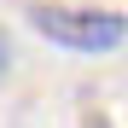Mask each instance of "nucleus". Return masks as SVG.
<instances>
[{"mask_svg":"<svg viewBox=\"0 0 128 128\" xmlns=\"http://www.w3.org/2000/svg\"><path fill=\"white\" fill-rule=\"evenodd\" d=\"M29 24L64 52H116L128 41V18L93 12V6H35Z\"/></svg>","mask_w":128,"mask_h":128,"instance_id":"f257e3e1","label":"nucleus"},{"mask_svg":"<svg viewBox=\"0 0 128 128\" xmlns=\"http://www.w3.org/2000/svg\"><path fill=\"white\" fill-rule=\"evenodd\" d=\"M82 128H111V122H105L99 111H88V122H82Z\"/></svg>","mask_w":128,"mask_h":128,"instance_id":"f03ea898","label":"nucleus"},{"mask_svg":"<svg viewBox=\"0 0 128 128\" xmlns=\"http://www.w3.org/2000/svg\"><path fill=\"white\" fill-rule=\"evenodd\" d=\"M6 58H12V47H6V35H0V70H6Z\"/></svg>","mask_w":128,"mask_h":128,"instance_id":"7ed1b4c3","label":"nucleus"}]
</instances>
